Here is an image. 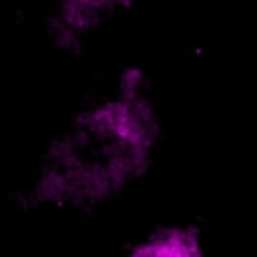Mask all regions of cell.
<instances>
[{
	"mask_svg": "<svg viewBox=\"0 0 257 257\" xmlns=\"http://www.w3.org/2000/svg\"><path fill=\"white\" fill-rule=\"evenodd\" d=\"M128 257H203V247L197 231L169 227L139 243Z\"/></svg>",
	"mask_w": 257,
	"mask_h": 257,
	"instance_id": "cell-1",
	"label": "cell"
}]
</instances>
